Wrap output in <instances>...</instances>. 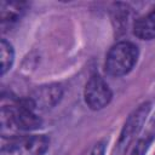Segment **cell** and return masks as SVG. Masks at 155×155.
<instances>
[{"label": "cell", "instance_id": "6da1fadb", "mask_svg": "<svg viewBox=\"0 0 155 155\" xmlns=\"http://www.w3.org/2000/svg\"><path fill=\"white\" fill-rule=\"evenodd\" d=\"M138 58V48L130 41H120L114 45L105 58V71L111 76L127 74Z\"/></svg>", "mask_w": 155, "mask_h": 155}, {"label": "cell", "instance_id": "7a4b0ae2", "mask_svg": "<svg viewBox=\"0 0 155 155\" xmlns=\"http://www.w3.org/2000/svg\"><path fill=\"white\" fill-rule=\"evenodd\" d=\"M48 148L45 136H24L15 138L1 149V155H42Z\"/></svg>", "mask_w": 155, "mask_h": 155}, {"label": "cell", "instance_id": "3957f363", "mask_svg": "<svg viewBox=\"0 0 155 155\" xmlns=\"http://www.w3.org/2000/svg\"><path fill=\"white\" fill-rule=\"evenodd\" d=\"M149 110H150V103H144L140 107H138L128 116V119L125 122V126L121 131V134H120V138H119V142H117V145L115 149V155H124L125 150L128 148V145L133 140L134 136L142 128Z\"/></svg>", "mask_w": 155, "mask_h": 155}, {"label": "cell", "instance_id": "277c9868", "mask_svg": "<svg viewBox=\"0 0 155 155\" xmlns=\"http://www.w3.org/2000/svg\"><path fill=\"white\" fill-rule=\"evenodd\" d=\"M111 99V91L108 84L99 76L92 75L85 86V101L86 104L93 109L98 110L104 108Z\"/></svg>", "mask_w": 155, "mask_h": 155}, {"label": "cell", "instance_id": "5b68a950", "mask_svg": "<svg viewBox=\"0 0 155 155\" xmlns=\"http://www.w3.org/2000/svg\"><path fill=\"white\" fill-rule=\"evenodd\" d=\"M62 97V88L59 85H48L36 88L31 97H29L35 109L47 110L54 107Z\"/></svg>", "mask_w": 155, "mask_h": 155}, {"label": "cell", "instance_id": "8992f818", "mask_svg": "<svg viewBox=\"0 0 155 155\" xmlns=\"http://www.w3.org/2000/svg\"><path fill=\"white\" fill-rule=\"evenodd\" d=\"M133 33L142 40H151L155 38V8L134 23Z\"/></svg>", "mask_w": 155, "mask_h": 155}, {"label": "cell", "instance_id": "52a82bcc", "mask_svg": "<svg viewBox=\"0 0 155 155\" xmlns=\"http://www.w3.org/2000/svg\"><path fill=\"white\" fill-rule=\"evenodd\" d=\"M22 4L18 2H2L1 4V19L2 23H5L6 21L10 22H15L18 19L23 7Z\"/></svg>", "mask_w": 155, "mask_h": 155}, {"label": "cell", "instance_id": "ba28073f", "mask_svg": "<svg viewBox=\"0 0 155 155\" xmlns=\"http://www.w3.org/2000/svg\"><path fill=\"white\" fill-rule=\"evenodd\" d=\"M0 52H1V74L4 75L12 65L13 63V50L12 46L6 41V40H1L0 44Z\"/></svg>", "mask_w": 155, "mask_h": 155}, {"label": "cell", "instance_id": "9c48e42d", "mask_svg": "<svg viewBox=\"0 0 155 155\" xmlns=\"http://www.w3.org/2000/svg\"><path fill=\"white\" fill-rule=\"evenodd\" d=\"M149 144H150V139H148V138L138 140V143L136 144V147H134L133 151L131 153V155H145Z\"/></svg>", "mask_w": 155, "mask_h": 155}, {"label": "cell", "instance_id": "30bf717a", "mask_svg": "<svg viewBox=\"0 0 155 155\" xmlns=\"http://www.w3.org/2000/svg\"><path fill=\"white\" fill-rule=\"evenodd\" d=\"M104 151H105V143L101 142V143L96 144V147L93 148L91 155H104Z\"/></svg>", "mask_w": 155, "mask_h": 155}]
</instances>
